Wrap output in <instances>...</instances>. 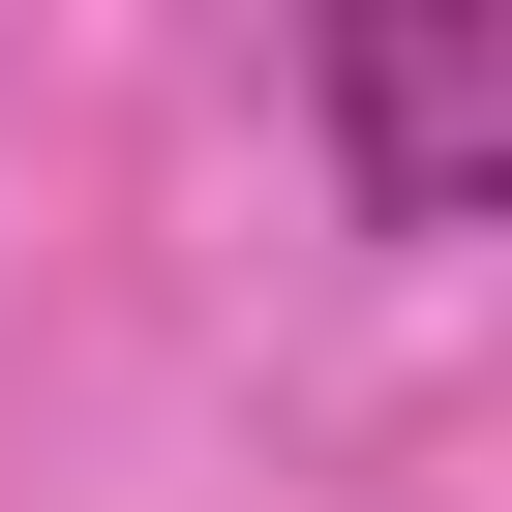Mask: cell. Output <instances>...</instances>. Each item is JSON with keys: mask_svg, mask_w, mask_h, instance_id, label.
Returning a JSON list of instances; mask_svg holds the SVG:
<instances>
[{"mask_svg": "<svg viewBox=\"0 0 512 512\" xmlns=\"http://www.w3.org/2000/svg\"><path fill=\"white\" fill-rule=\"evenodd\" d=\"M332 151H362V211H482L512 181V31L362 0V31H332Z\"/></svg>", "mask_w": 512, "mask_h": 512, "instance_id": "cell-1", "label": "cell"}]
</instances>
